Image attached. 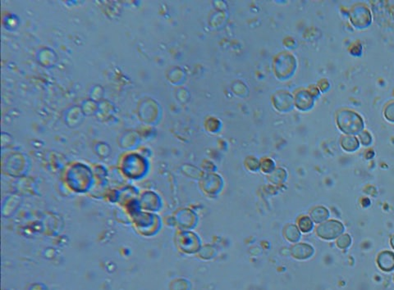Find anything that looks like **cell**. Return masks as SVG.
Here are the masks:
<instances>
[{
  "mask_svg": "<svg viewBox=\"0 0 394 290\" xmlns=\"http://www.w3.org/2000/svg\"><path fill=\"white\" fill-rule=\"evenodd\" d=\"M342 147L347 152H354L359 148V140L354 136H343L342 138Z\"/></svg>",
  "mask_w": 394,
  "mask_h": 290,
  "instance_id": "ba28073f",
  "label": "cell"
},
{
  "mask_svg": "<svg viewBox=\"0 0 394 290\" xmlns=\"http://www.w3.org/2000/svg\"><path fill=\"white\" fill-rule=\"evenodd\" d=\"M328 216H329V212H328V209H325V207H315V209H313L310 211V218L315 223H321V222H325V220L328 219Z\"/></svg>",
  "mask_w": 394,
  "mask_h": 290,
  "instance_id": "8992f818",
  "label": "cell"
},
{
  "mask_svg": "<svg viewBox=\"0 0 394 290\" xmlns=\"http://www.w3.org/2000/svg\"><path fill=\"white\" fill-rule=\"evenodd\" d=\"M314 249L307 243H296L291 248V256L294 258L305 260L312 256Z\"/></svg>",
  "mask_w": 394,
  "mask_h": 290,
  "instance_id": "277c9868",
  "label": "cell"
},
{
  "mask_svg": "<svg viewBox=\"0 0 394 290\" xmlns=\"http://www.w3.org/2000/svg\"><path fill=\"white\" fill-rule=\"evenodd\" d=\"M344 231L343 225L336 220H330L320 224L316 229L318 236L326 240H334Z\"/></svg>",
  "mask_w": 394,
  "mask_h": 290,
  "instance_id": "7a4b0ae2",
  "label": "cell"
},
{
  "mask_svg": "<svg viewBox=\"0 0 394 290\" xmlns=\"http://www.w3.org/2000/svg\"><path fill=\"white\" fill-rule=\"evenodd\" d=\"M337 123L342 131L349 135H358L364 128L363 119L355 112L344 109L337 116Z\"/></svg>",
  "mask_w": 394,
  "mask_h": 290,
  "instance_id": "6da1fadb",
  "label": "cell"
},
{
  "mask_svg": "<svg viewBox=\"0 0 394 290\" xmlns=\"http://www.w3.org/2000/svg\"><path fill=\"white\" fill-rule=\"evenodd\" d=\"M390 243H391L392 248H394V235L393 237L391 238V240H390Z\"/></svg>",
  "mask_w": 394,
  "mask_h": 290,
  "instance_id": "4fadbf2b",
  "label": "cell"
},
{
  "mask_svg": "<svg viewBox=\"0 0 394 290\" xmlns=\"http://www.w3.org/2000/svg\"><path fill=\"white\" fill-rule=\"evenodd\" d=\"M359 139L360 140V142L363 145L368 146L370 145L372 142V137H371V134L367 131H362L359 135Z\"/></svg>",
  "mask_w": 394,
  "mask_h": 290,
  "instance_id": "7c38bea8",
  "label": "cell"
},
{
  "mask_svg": "<svg viewBox=\"0 0 394 290\" xmlns=\"http://www.w3.org/2000/svg\"><path fill=\"white\" fill-rule=\"evenodd\" d=\"M297 224L299 226L300 229L302 230L303 233H308L311 231L313 229V222L311 218H309L308 216H302L300 217L298 221H297Z\"/></svg>",
  "mask_w": 394,
  "mask_h": 290,
  "instance_id": "9c48e42d",
  "label": "cell"
},
{
  "mask_svg": "<svg viewBox=\"0 0 394 290\" xmlns=\"http://www.w3.org/2000/svg\"><path fill=\"white\" fill-rule=\"evenodd\" d=\"M377 263L382 271L391 272L394 269V253L390 251H383L378 254Z\"/></svg>",
  "mask_w": 394,
  "mask_h": 290,
  "instance_id": "5b68a950",
  "label": "cell"
},
{
  "mask_svg": "<svg viewBox=\"0 0 394 290\" xmlns=\"http://www.w3.org/2000/svg\"><path fill=\"white\" fill-rule=\"evenodd\" d=\"M283 235L290 242H296L301 237L299 229L295 225H288L283 229Z\"/></svg>",
  "mask_w": 394,
  "mask_h": 290,
  "instance_id": "52a82bcc",
  "label": "cell"
},
{
  "mask_svg": "<svg viewBox=\"0 0 394 290\" xmlns=\"http://www.w3.org/2000/svg\"><path fill=\"white\" fill-rule=\"evenodd\" d=\"M351 21L355 27H359L360 29L365 28L371 23V13L364 7H356L352 11Z\"/></svg>",
  "mask_w": 394,
  "mask_h": 290,
  "instance_id": "3957f363",
  "label": "cell"
},
{
  "mask_svg": "<svg viewBox=\"0 0 394 290\" xmlns=\"http://www.w3.org/2000/svg\"><path fill=\"white\" fill-rule=\"evenodd\" d=\"M351 243H352V239H351V236L347 234L340 235L339 239L337 240V246L341 249L348 248L351 245Z\"/></svg>",
  "mask_w": 394,
  "mask_h": 290,
  "instance_id": "30bf717a",
  "label": "cell"
},
{
  "mask_svg": "<svg viewBox=\"0 0 394 290\" xmlns=\"http://www.w3.org/2000/svg\"></svg>",
  "mask_w": 394,
  "mask_h": 290,
  "instance_id": "5bb4252c",
  "label": "cell"
},
{
  "mask_svg": "<svg viewBox=\"0 0 394 290\" xmlns=\"http://www.w3.org/2000/svg\"><path fill=\"white\" fill-rule=\"evenodd\" d=\"M384 116L389 122H394V102L387 105L384 109Z\"/></svg>",
  "mask_w": 394,
  "mask_h": 290,
  "instance_id": "8fae6325",
  "label": "cell"
}]
</instances>
